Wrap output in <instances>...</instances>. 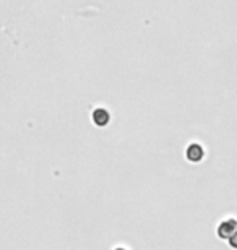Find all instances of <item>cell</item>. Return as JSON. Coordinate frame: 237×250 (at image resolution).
<instances>
[{"mask_svg":"<svg viewBox=\"0 0 237 250\" xmlns=\"http://www.w3.org/2000/svg\"><path fill=\"white\" fill-rule=\"evenodd\" d=\"M237 229V219L234 218H228L224 219V221L219 223L218 229H216V232H218V237L219 239H224V241H228V239L233 236V232Z\"/></svg>","mask_w":237,"mask_h":250,"instance_id":"6da1fadb","label":"cell"},{"mask_svg":"<svg viewBox=\"0 0 237 250\" xmlns=\"http://www.w3.org/2000/svg\"><path fill=\"white\" fill-rule=\"evenodd\" d=\"M91 119H93L94 125H98V127H106V125L110 122V114H109L108 109L96 107L91 112Z\"/></svg>","mask_w":237,"mask_h":250,"instance_id":"7a4b0ae2","label":"cell"},{"mask_svg":"<svg viewBox=\"0 0 237 250\" xmlns=\"http://www.w3.org/2000/svg\"><path fill=\"white\" fill-rule=\"evenodd\" d=\"M185 156H187L190 163H200L205 156V149L200 143H192L189 145L187 151H185Z\"/></svg>","mask_w":237,"mask_h":250,"instance_id":"3957f363","label":"cell"},{"mask_svg":"<svg viewBox=\"0 0 237 250\" xmlns=\"http://www.w3.org/2000/svg\"><path fill=\"white\" fill-rule=\"evenodd\" d=\"M228 241H229V246H231V247H233V249H237V229L233 232V236H231V237L228 239Z\"/></svg>","mask_w":237,"mask_h":250,"instance_id":"277c9868","label":"cell"}]
</instances>
